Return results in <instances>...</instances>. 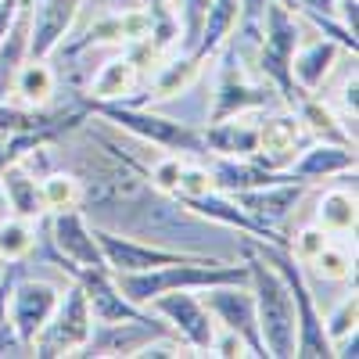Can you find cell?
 Instances as JSON below:
<instances>
[{
  "instance_id": "6da1fadb",
  "label": "cell",
  "mask_w": 359,
  "mask_h": 359,
  "mask_svg": "<svg viewBox=\"0 0 359 359\" xmlns=\"http://www.w3.org/2000/svg\"><path fill=\"white\" fill-rule=\"evenodd\" d=\"M126 302L144 306L165 291H205L216 284H248V262H223L216 255H194L184 262H165L140 273H111Z\"/></svg>"
},
{
  "instance_id": "7a4b0ae2",
  "label": "cell",
  "mask_w": 359,
  "mask_h": 359,
  "mask_svg": "<svg viewBox=\"0 0 359 359\" xmlns=\"http://www.w3.org/2000/svg\"><path fill=\"white\" fill-rule=\"evenodd\" d=\"M245 262H248V287L255 298V316H259V334L262 348L273 359H291L294 355V338H298V320H294V302L284 277L269 266L248 241H245Z\"/></svg>"
},
{
  "instance_id": "3957f363",
  "label": "cell",
  "mask_w": 359,
  "mask_h": 359,
  "mask_svg": "<svg viewBox=\"0 0 359 359\" xmlns=\"http://www.w3.org/2000/svg\"><path fill=\"white\" fill-rule=\"evenodd\" d=\"M248 245L277 269L284 277L287 291H291V302H294V320H298V338H294V355L302 359H334V345L323 331V316L316 309V298H313V287H309V277H306V266L291 255V248L284 245H269V241H255L248 237Z\"/></svg>"
},
{
  "instance_id": "277c9868",
  "label": "cell",
  "mask_w": 359,
  "mask_h": 359,
  "mask_svg": "<svg viewBox=\"0 0 359 359\" xmlns=\"http://www.w3.org/2000/svg\"><path fill=\"white\" fill-rule=\"evenodd\" d=\"M79 104H83L90 115L108 118V123H115L118 130L133 133V137L144 140V144H155V147H162V151H172V155H208L201 130L191 126V123H180V118L147 111V108H140V104L94 101V97H83Z\"/></svg>"
},
{
  "instance_id": "5b68a950",
  "label": "cell",
  "mask_w": 359,
  "mask_h": 359,
  "mask_svg": "<svg viewBox=\"0 0 359 359\" xmlns=\"http://www.w3.org/2000/svg\"><path fill=\"white\" fill-rule=\"evenodd\" d=\"M255 43H259V57H255L259 76L284 97L287 108H294V101L302 97V90L291 79V57H294L298 43H302V22H298V15L287 11L280 0H269L262 11V22H259Z\"/></svg>"
},
{
  "instance_id": "8992f818",
  "label": "cell",
  "mask_w": 359,
  "mask_h": 359,
  "mask_svg": "<svg viewBox=\"0 0 359 359\" xmlns=\"http://www.w3.org/2000/svg\"><path fill=\"white\" fill-rule=\"evenodd\" d=\"M90 331H94V313H90V302H86V294L83 287L72 280L69 291H62V298H57V306H54V316L47 320V327L40 331L36 345L29 355H76Z\"/></svg>"
},
{
  "instance_id": "52a82bcc",
  "label": "cell",
  "mask_w": 359,
  "mask_h": 359,
  "mask_svg": "<svg viewBox=\"0 0 359 359\" xmlns=\"http://www.w3.org/2000/svg\"><path fill=\"white\" fill-rule=\"evenodd\" d=\"M151 313L162 316L169 323V331L184 341L194 355H208L212 352V338H216V320L205 309L198 291H165L158 298H151Z\"/></svg>"
},
{
  "instance_id": "ba28073f",
  "label": "cell",
  "mask_w": 359,
  "mask_h": 359,
  "mask_svg": "<svg viewBox=\"0 0 359 359\" xmlns=\"http://www.w3.org/2000/svg\"><path fill=\"white\" fill-rule=\"evenodd\" d=\"M205 309L212 313L216 327L233 331L237 338H245V345L252 348L255 359H266L262 348V334H259V316H255V298L248 284H216L201 291Z\"/></svg>"
},
{
  "instance_id": "9c48e42d",
  "label": "cell",
  "mask_w": 359,
  "mask_h": 359,
  "mask_svg": "<svg viewBox=\"0 0 359 359\" xmlns=\"http://www.w3.org/2000/svg\"><path fill=\"white\" fill-rule=\"evenodd\" d=\"M94 237L101 245L108 273H140V269H155V266H165V262L194 259V252H180V248H169V245H158V241L147 245V241H137V237L108 230V226H94Z\"/></svg>"
},
{
  "instance_id": "30bf717a",
  "label": "cell",
  "mask_w": 359,
  "mask_h": 359,
  "mask_svg": "<svg viewBox=\"0 0 359 359\" xmlns=\"http://www.w3.org/2000/svg\"><path fill=\"white\" fill-rule=\"evenodd\" d=\"M62 291L47 280H15L11 298H8V320H11V331L22 345V352H33L40 331L47 327V320L54 316V306Z\"/></svg>"
},
{
  "instance_id": "8fae6325",
  "label": "cell",
  "mask_w": 359,
  "mask_h": 359,
  "mask_svg": "<svg viewBox=\"0 0 359 359\" xmlns=\"http://www.w3.org/2000/svg\"><path fill=\"white\" fill-rule=\"evenodd\" d=\"M172 334L169 323L158 316H140V320H115V323H97L94 320V331H90L86 345L76 355H137V348H144L147 341L165 338ZM176 338V334H172Z\"/></svg>"
},
{
  "instance_id": "7c38bea8",
  "label": "cell",
  "mask_w": 359,
  "mask_h": 359,
  "mask_svg": "<svg viewBox=\"0 0 359 359\" xmlns=\"http://www.w3.org/2000/svg\"><path fill=\"white\" fill-rule=\"evenodd\" d=\"M277 90L266 79H255L241 62H233V54L226 57V65L219 69V86H216V104L208 111V123L216 118H230V115H248L269 104Z\"/></svg>"
},
{
  "instance_id": "4fadbf2b",
  "label": "cell",
  "mask_w": 359,
  "mask_h": 359,
  "mask_svg": "<svg viewBox=\"0 0 359 359\" xmlns=\"http://www.w3.org/2000/svg\"><path fill=\"white\" fill-rule=\"evenodd\" d=\"M50 241H54L57 259L83 269H108L101 245L94 237V226H90V216L83 208H62V212L50 216Z\"/></svg>"
},
{
  "instance_id": "5bb4252c",
  "label": "cell",
  "mask_w": 359,
  "mask_h": 359,
  "mask_svg": "<svg viewBox=\"0 0 359 359\" xmlns=\"http://www.w3.org/2000/svg\"><path fill=\"white\" fill-rule=\"evenodd\" d=\"M309 144V133L306 126L298 123L294 111H280V115H269L259 123V151H255V162L273 169V172H284L298 151Z\"/></svg>"
},
{
  "instance_id": "9a60e30c",
  "label": "cell",
  "mask_w": 359,
  "mask_h": 359,
  "mask_svg": "<svg viewBox=\"0 0 359 359\" xmlns=\"http://www.w3.org/2000/svg\"><path fill=\"white\" fill-rule=\"evenodd\" d=\"M79 4L83 0H36V8H29V57L33 62H47L62 47L79 15Z\"/></svg>"
},
{
  "instance_id": "2e32d148",
  "label": "cell",
  "mask_w": 359,
  "mask_h": 359,
  "mask_svg": "<svg viewBox=\"0 0 359 359\" xmlns=\"http://www.w3.org/2000/svg\"><path fill=\"white\" fill-rule=\"evenodd\" d=\"M302 194H306V184H298V180H284V184H266V187H252V191H237L230 198L241 205L255 223H262L269 230H280V223L294 212V205L302 201Z\"/></svg>"
},
{
  "instance_id": "e0dca14e",
  "label": "cell",
  "mask_w": 359,
  "mask_h": 359,
  "mask_svg": "<svg viewBox=\"0 0 359 359\" xmlns=\"http://www.w3.org/2000/svg\"><path fill=\"white\" fill-rule=\"evenodd\" d=\"M287 172L302 184H313V180H331L341 172H355V144H331V140H316L306 144L298 158L287 165Z\"/></svg>"
},
{
  "instance_id": "ac0fdd59",
  "label": "cell",
  "mask_w": 359,
  "mask_h": 359,
  "mask_svg": "<svg viewBox=\"0 0 359 359\" xmlns=\"http://www.w3.org/2000/svg\"><path fill=\"white\" fill-rule=\"evenodd\" d=\"M205 137V151L208 155H223V158H255L259 151V123H248L245 115H230L216 118L201 130Z\"/></svg>"
},
{
  "instance_id": "d6986e66",
  "label": "cell",
  "mask_w": 359,
  "mask_h": 359,
  "mask_svg": "<svg viewBox=\"0 0 359 359\" xmlns=\"http://www.w3.org/2000/svg\"><path fill=\"white\" fill-rule=\"evenodd\" d=\"M341 57V43H334L331 36H320L313 43H298L294 57H291V79L294 86L302 90V94H316V90L323 86V79L334 72Z\"/></svg>"
},
{
  "instance_id": "ffe728a7",
  "label": "cell",
  "mask_w": 359,
  "mask_h": 359,
  "mask_svg": "<svg viewBox=\"0 0 359 359\" xmlns=\"http://www.w3.org/2000/svg\"><path fill=\"white\" fill-rule=\"evenodd\" d=\"M0 191H4L11 212L22 219H40L43 216V198H40V176L25 169L22 162H8L0 169Z\"/></svg>"
},
{
  "instance_id": "44dd1931",
  "label": "cell",
  "mask_w": 359,
  "mask_h": 359,
  "mask_svg": "<svg viewBox=\"0 0 359 359\" xmlns=\"http://www.w3.org/2000/svg\"><path fill=\"white\" fill-rule=\"evenodd\" d=\"M298 115V123L306 126V133H313L316 140H331V144H355V130L345 123V118H338L331 108L323 104V97L316 94H302L294 101L291 108Z\"/></svg>"
},
{
  "instance_id": "7402d4cb",
  "label": "cell",
  "mask_w": 359,
  "mask_h": 359,
  "mask_svg": "<svg viewBox=\"0 0 359 359\" xmlns=\"http://www.w3.org/2000/svg\"><path fill=\"white\" fill-rule=\"evenodd\" d=\"M280 4H284L287 11H294L298 18H309L320 33H327L334 43H341V50H348V54L355 57L359 40L338 22V0H280Z\"/></svg>"
},
{
  "instance_id": "603a6c76",
  "label": "cell",
  "mask_w": 359,
  "mask_h": 359,
  "mask_svg": "<svg viewBox=\"0 0 359 359\" xmlns=\"http://www.w3.org/2000/svg\"><path fill=\"white\" fill-rule=\"evenodd\" d=\"M137 79H140V69L133 65L130 54L111 57V62H104L97 69V76L90 79V94L86 97H94V101H123L137 86Z\"/></svg>"
},
{
  "instance_id": "cb8c5ba5",
  "label": "cell",
  "mask_w": 359,
  "mask_h": 359,
  "mask_svg": "<svg viewBox=\"0 0 359 359\" xmlns=\"http://www.w3.org/2000/svg\"><path fill=\"white\" fill-rule=\"evenodd\" d=\"M54 72L47 62H33V57H25L22 69L15 72V83H11V94H18L22 104L29 108H47V101L54 97Z\"/></svg>"
},
{
  "instance_id": "d4e9b609",
  "label": "cell",
  "mask_w": 359,
  "mask_h": 359,
  "mask_svg": "<svg viewBox=\"0 0 359 359\" xmlns=\"http://www.w3.org/2000/svg\"><path fill=\"white\" fill-rule=\"evenodd\" d=\"M198 69H201L198 57L187 54V50H180V57H172L169 65H162V69L155 72V79H151V86H147V97H144V101H165V97L184 94V90L194 83Z\"/></svg>"
},
{
  "instance_id": "484cf974",
  "label": "cell",
  "mask_w": 359,
  "mask_h": 359,
  "mask_svg": "<svg viewBox=\"0 0 359 359\" xmlns=\"http://www.w3.org/2000/svg\"><path fill=\"white\" fill-rule=\"evenodd\" d=\"M144 15H147V47L158 57L180 40V11L176 0H144Z\"/></svg>"
},
{
  "instance_id": "4316f807",
  "label": "cell",
  "mask_w": 359,
  "mask_h": 359,
  "mask_svg": "<svg viewBox=\"0 0 359 359\" xmlns=\"http://www.w3.org/2000/svg\"><path fill=\"white\" fill-rule=\"evenodd\" d=\"M316 226L331 237L355 230V191H327L316 205Z\"/></svg>"
},
{
  "instance_id": "83f0119b",
  "label": "cell",
  "mask_w": 359,
  "mask_h": 359,
  "mask_svg": "<svg viewBox=\"0 0 359 359\" xmlns=\"http://www.w3.org/2000/svg\"><path fill=\"white\" fill-rule=\"evenodd\" d=\"M40 198L43 212H62V208H83V184L76 172H43L40 176Z\"/></svg>"
},
{
  "instance_id": "f1b7e54d",
  "label": "cell",
  "mask_w": 359,
  "mask_h": 359,
  "mask_svg": "<svg viewBox=\"0 0 359 359\" xmlns=\"http://www.w3.org/2000/svg\"><path fill=\"white\" fill-rule=\"evenodd\" d=\"M36 245V230H33V219H4L0 223V259L4 262H22Z\"/></svg>"
},
{
  "instance_id": "f546056e",
  "label": "cell",
  "mask_w": 359,
  "mask_h": 359,
  "mask_svg": "<svg viewBox=\"0 0 359 359\" xmlns=\"http://www.w3.org/2000/svg\"><path fill=\"white\" fill-rule=\"evenodd\" d=\"M309 266H316V273L327 277V280H341V284H352L355 287V255H348L345 248L327 245Z\"/></svg>"
},
{
  "instance_id": "4dcf8cb0",
  "label": "cell",
  "mask_w": 359,
  "mask_h": 359,
  "mask_svg": "<svg viewBox=\"0 0 359 359\" xmlns=\"http://www.w3.org/2000/svg\"><path fill=\"white\" fill-rule=\"evenodd\" d=\"M355 320H359V294H355V287L338 302V309L323 320V331H327V338H331V345L338 341V338H345L348 331H355Z\"/></svg>"
},
{
  "instance_id": "1f68e13d",
  "label": "cell",
  "mask_w": 359,
  "mask_h": 359,
  "mask_svg": "<svg viewBox=\"0 0 359 359\" xmlns=\"http://www.w3.org/2000/svg\"><path fill=\"white\" fill-rule=\"evenodd\" d=\"M208 191H216L208 165H187V162H184V169H180V180H176V191H172V198H176V201H187V198H201V194H208Z\"/></svg>"
},
{
  "instance_id": "d6a6232c",
  "label": "cell",
  "mask_w": 359,
  "mask_h": 359,
  "mask_svg": "<svg viewBox=\"0 0 359 359\" xmlns=\"http://www.w3.org/2000/svg\"><path fill=\"white\" fill-rule=\"evenodd\" d=\"M327 245H331V233H327V230H320V226H306V230H298L294 237H291V255L298 259V262H302V266H309Z\"/></svg>"
},
{
  "instance_id": "836d02e7",
  "label": "cell",
  "mask_w": 359,
  "mask_h": 359,
  "mask_svg": "<svg viewBox=\"0 0 359 359\" xmlns=\"http://www.w3.org/2000/svg\"><path fill=\"white\" fill-rule=\"evenodd\" d=\"M180 169H184V155H172V151H169L165 158L151 162V169H144V176H147V184H151L155 191H162V194L172 198L176 180H180Z\"/></svg>"
},
{
  "instance_id": "e575fe53",
  "label": "cell",
  "mask_w": 359,
  "mask_h": 359,
  "mask_svg": "<svg viewBox=\"0 0 359 359\" xmlns=\"http://www.w3.org/2000/svg\"><path fill=\"white\" fill-rule=\"evenodd\" d=\"M266 4H269V0H241V15H237V33L248 36L252 43L259 40V22H262Z\"/></svg>"
},
{
  "instance_id": "d590c367",
  "label": "cell",
  "mask_w": 359,
  "mask_h": 359,
  "mask_svg": "<svg viewBox=\"0 0 359 359\" xmlns=\"http://www.w3.org/2000/svg\"><path fill=\"white\" fill-rule=\"evenodd\" d=\"M208 355H223V359H233V355H252V348L245 345V338H237L233 331H223V327H216L212 352H208Z\"/></svg>"
},
{
  "instance_id": "8d00e7d4",
  "label": "cell",
  "mask_w": 359,
  "mask_h": 359,
  "mask_svg": "<svg viewBox=\"0 0 359 359\" xmlns=\"http://www.w3.org/2000/svg\"><path fill=\"white\" fill-rule=\"evenodd\" d=\"M341 108H345V123L355 130V111H359V76H355V69L341 86Z\"/></svg>"
},
{
  "instance_id": "74e56055",
  "label": "cell",
  "mask_w": 359,
  "mask_h": 359,
  "mask_svg": "<svg viewBox=\"0 0 359 359\" xmlns=\"http://www.w3.org/2000/svg\"><path fill=\"white\" fill-rule=\"evenodd\" d=\"M334 355L355 359V355H359V331H348L345 338H338V341H334Z\"/></svg>"
},
{
  "instance_id": "f35d334b",
  "label": "cell",
  "mask_w": 359,
  "mask_h": 359,
  "mask_svg": "<svg viewBox=\"0 0 359 359\" xmlns=\"http://www.w3.org/2000/svg\"><path fill=\"white\" fill-rule=\"evenodd\" d=\"M11 352H22V345L11 327H0V355H11Z\"/></svg>"
},
{
  "instance_id": "ab89813d",
  "label": "cell",
  "mask_w": 359,
  "mask_h": 359,
  "mask_svg": "<svg viewBox=\"0 0 359 359\" xmlns=\"http://www.w3.org/2000/svg\"><path fill=\"white\" fill-rule=\"evenodd\" d=\"M0 169H4V165H0Z\"/></svg>"
}]
</instances>
